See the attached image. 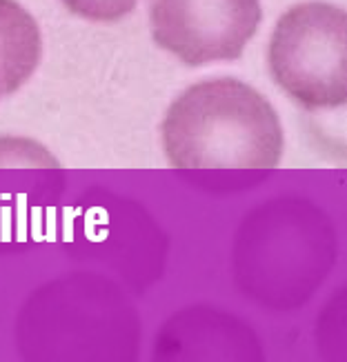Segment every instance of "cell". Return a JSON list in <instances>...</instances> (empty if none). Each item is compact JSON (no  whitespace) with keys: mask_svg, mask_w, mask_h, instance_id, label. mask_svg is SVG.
I'll use <instances>...</instances> for the list:
<instances>
[{"mask_svg":"<svg viewBox=\"0 0 347 362\" xmlns=\"http://www.w3.org/2000/svg\"><path fill=\"white\" fill-rule=\"evenodd\" d=\"M163 147L176 169H272L283 156V129L274 107L254 87L212 78L171 103Z\"/></svg>","mask_w":347,"mask_h":362,"instance_id":"obj_1","label":"cell"},{"mask_svg":"<svg viewBox=\"0 0 347 362\" xmlns=\"http://www.w3.org/2000/svg\"><path fill=\"white\" fill-rule=\"evenodd\" d=\"M347 13L329 3H303L283 13L267 62L274 83L305 109L347 100Z\"/></svg>","mask_w":347,"mask_h":362,"instance_id":"obj_2","label":"cell"},{"mask_svg":"<svg viewBox=\"0 0 347 362\" xmlns=\"http://www.w3.org/2000/svg\"><path fill=\"white\" fill-rule=\"evenodd\" d=\"M261 0H154L152 34L185 65L236 60L256 34Z\"/></svg>","mask_w":347,"mask_h":362,"instance_id":"obj_3","label":"cell"},{"mask_svg":"<svg viewBox=\"0 0 347 362\" xmlns=\"http://www.w3.org/2000/svg\"><path fill=\"white\" fill-rule=\"evenodd\" d=\"M42 38L31 13L16 0H0V83L3 93L21 89L36 71Z\"/></svg>","mask_w":347,"mask_h":362,"instance_id":"obj_4","label":"cell"},{"mask_svg":"<svg viewBox=\"0 0 347 362\" xmlns=\"http://www.w3.org/2000/svg\"><path fill=\"white\" fill-rule=\"evenodd\" d=\"M72 13L93 23H116L134 11L136 0H62Z\"/></svg>","mask_w":347,"mask_h":362,"instance_id":"obj_5","label":"cell"},{"mask_svg":"<svg viewBox=\"0 0 347 362\" xmlns=\"http://www.w3.org/2000/svg\"><path fill=\"white\" fill-rule=\"evenodd\" d=\"M0 96H3V83H0Z\"/></svg>","mask_w":347,"mask_h":362,"instance_id":"obj_6","label":"cell"}]
</instances>
